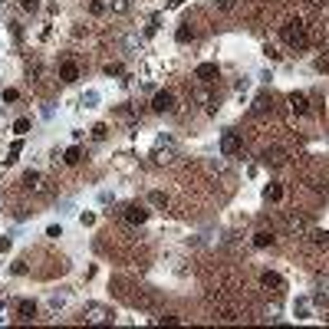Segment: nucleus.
Segmentation results:
<instances>
[{
  "mask_svg": "<svg viewBox=\"0 0 329 329\" xmlns=\"http://www.w3.org/2000/svg\"><path fill=\"white\" fill-rule=\"evenodd\" d=\"M220 152H224V155H237V152H240V132L228 128V132L220 135Z\"/></svg>",
  "mask_w": 329,
  "mask_h": 329,
  "instance_id": "nucleus-2",
  "label": "nucleus"
},
{
  "mask_svg": "<svg viewBox=\"0 0 329 329\" xmlns=\"http://www.w3.org/2000/svg\"><path fill=\"white\" fill-rule=\"evenodd\" d=\"M24 181H26V188H36L40 174H36V172H26V174H24Z\"/></svg>",
  "mask_w": 329,
  "mask_h": 329,
  "instance_id": "nucleus-19",
  "label": "nucleus"
},
{
  "mask_svg": "<svg viewBox=\"0 0 329 329\" xmlns=\"http://www.w3.org/2000/svg\"><path fill=\"white\" fill-rule=\"evenodd\" d=\"M280 198H283L280 184H270V188H266V201H280Z\"/></svg>",
  "mask_w": 329,
  "mask_h": 329,
  "instance_id": "nucleus-16",
  "label": "nucleus"
},
{
  "mask_svg": "<svg viewBox=\"0 0 329 329\" xmlns=\"http://www.w3.org/2000/svg\"><path fill=\"white\" fill-rule=\"evenodd\" d=\"M16 313H20V320H36V303L33 300H20L16 303Z\"/></svg>",
  "mask_w": 329,
  "mask_h": 329,
  "instance_id": "nucleus-7",
  "label": "nucleus"
},
{
  "mask_svg": "<svg viewBox=\"0 0 329 329\" xmlns=\"http://www.w3.org/2000/svg\"><path fill=\"white\" fill-rule=\"evenodd\" d=\"M10 247V237H0V250H7Z\"/></svg>",
  "mask_w": 329,
  "mask_h": 329,
  "instance_id": "nucleus-25",
  "label": "nucleus"
},
{
  "mask_svg": "<svg viewBox=\"0 0 329 329\" xmlns=\"http://www.w3.org/2000/svg\"><path fill=\"white\" fill-rule=\"evenodd\" d=\"M254 112H257V116H264V112H274V99H270V96H257V102H254Z\"/></svg>",
  "mask_w": 329,
  "mask_h": 329,
  "instance_id": "nucleus-9",
  "label": "nucleus"
},
{
  "mask_svg": "<svg viewBox=\"0 0 329 329\" xmlns=\"http://www.w3.org/2000/svg\"><path fill=\"white\" fill-rule=\"evenodd\" d=\"M276 237H274V230H257L254 234V247H270Z\"/></svg>",
  "mask_w": 329,
  "mask_h": 329,
  "instance_id": "nucleus-10",
  "label": "nucleus"
},
{
  "mask_svg": "<svg viewBox=\"0 0 329 329\" xmlns=\"http://www.w3.org/2000/svg\"><path fill=\"white\" fill-rule=\"evenodd\" d=\"M260 280H264V286H274V290H276V286H283V276L280 274H270V270H266Z\"/></svg>",
  "mask_w": 329,
  "mask_h": 329,
  "instance_id": "nucleus-12",
  "label": "nucleus"
},
{
  "mask_svg": "<svg viewBox=\"0 0 329 329\" xmlns=\"http://www.w3.org/2000/svg\"><path fill=\"white\" fill-rule=\"evenodd\" d=\"M152 109L155 112H174V96L172 92H158L155 99H152Z\"/></svg>",
  "mask_w": 329,
  "mask_h": 329,
  "instance_id": "nucleus-3",
  "label": "nucleus"
},
{
  "mask_svg": "<svg viewBox=\"0 0 329 329\" xmlns=\"http://www.w3.org/2000/svg\"><path fill=\"white\" fill-rule=\"evenodd\" d=\"M24 10H40V0H24Z\"/></svg>",
  "mask_w": 329,
  "mask_h": 329,
  "instance_id": "nucleus-23",
  "label": "nucleus"
},
{
  "mask_svg": "<svg viewBox=\"0 0 329 329\" xmlns=\"http://www.w3.org/2000/svg\"><path fill=\"white\" fill-rule=\"evenodd\" d=\"M60 76H63V82H76V79H79V66L76 63H63V66H60Z\"/></svg>",
  "mask_w": 329,
  "mask_h": 329,
  "instance_id": "nucleus-8",
  "label": "nucleus"
},
{
  "mask_svg": "<svg viewBox=\"0 0 329 329\" xmlns=\"http://www.w3.org/2000/svg\"><path fill=\"white\" fill-rule=\"evenodd\" d=\"M79 158H82V152H79V145H72V148H66V158H63V162H66V164H76Z\"/></svg>",
  "mask_w": 329,
  "mask_h": 329,
  "instance_id": "nucleus-13",
  "label": "nucleus"
},
{
  "mask_svg": "<svg viewBox=\"0 0 329 329\" xmlns=\"http://www.w3.org/2000/svg\"><path fill=\"white\" fill-rule=\"evenodd\" d=\"M194 76L201 79V82H211V79H218V63H201L194 70Z\"/></svg>",
  "mask_w": 329,
  "mask_h": 329,
  "instance_id": "nucleus-5",
  "label": "nucleus"
},
{
  "mask_svg": "<svg viewBox=\"0 0 329 329\" xmlns=\"http://www.w3.org/2000/svg\"><path fill=\"white\" fill-rule=\"evenodd\" d=\"M106 72H109V76H122V66H118V63H109V66H106Z\"/></svg>",
  "mask_w": 329,
  "mask_h": 329,
  "instance_id": "nucleus-20",
  "label": "nucleus"
},
{
  "mask_svg": "<svg viewBox=\"0 0 329 329\" xmlns=\"http://www.w3.org/2000/svg\"><path fill=\"white\" fill-rule=\"evenodd\" d=\"M264 158H266L270 164H283V162H286V158H283V152H276V148H274V152H266Z\"/></svg>",
  "mask_w": 329,
  "mask_h": 329,
  "instance_id": "nucleus-17",
  "label": "nucleus"
},
{
  "mask_svg": "<svg viewBox=\"0 0 329 329\" xmlns=\"http://www.w3.org/2000/svg\"><path fill=\"white\" fill-rule=\"evenodd\" d=\"M126 220L128 224H145V220H148V211L138 208V204H132V208H126Z\"/></svg>",
  "mask_w": 329,
  "mask_h": 329,
  "instance_id": "nucleus-4",
  "label": "nucleus"
},
{
  "mask_svg": "<svg viewBox=\"0 0 329 329\" xmlns=\"http://www.w3.org/2000/svg\"><path fill=\"white\" fill-rule=\"evenodd\" d=\"M174 36H178V43H191V40H194V30H188V26H178V33H174Z\"/></svg>",
  "mask_w": 329,
  "mask_h": 329,
  "instance_id": "nucleus-15",
  "label": "nucleus"
},
{
  "mask_svg": "<svg viewBox=\"0 0 329 329\" xmlns=\"http://www.w3.org/2000/svg\"><path fill=\"white\" fill-rule=\"evenodd\" d=\"M86 320L89 322H109V320H106V310H99V306H89V310H86Z\"/></svg>",
  "mask_w": 329,
  "mask_h": 329,
  "instance_id": "nucleus-11",
  "label": "nucleus"
},
{
  "mask_svg": "<svg viewBox=\"0 0 329 329\" xmlns=\"http://www.w3.org/2000/svg\"><path fill=\"white\" fill-rule=\"evenodd\" d=\"M20 148H24V142H14V145H10V152H7V158H4V162H7V164H14V162H16V155H20Z\"/></svg>",
  "mask_w": 329,
  "mask_h": 329,
  "instance_id": "nucleus-14",
  "label": "nucleus"
},
{
  "mask_svg": "<svg viewBox=\"0 0 329 329\" xmlns=\"http://www.w3.org/2000/svg\"><path fill=\"white\" fill-rule=\"evenodd\" d=\"M283 40H286L293 50H303L306 43H310V36H306V26L300 24V20H290V24L283 26Z\"/></svg>",
  "mask_w": 329,
  "mask_h": 329,
  "instance_id": "nucleus-1",
  "label": "nucleus"
},
{
  "mask_svg": "<svg viewBox=\"0 0 329 329\" xmlns=\"http://www.w3.org/2000/svg\"><path fill=\"white\" fill-rule=\"evenodd\" d=\"M4 102H16V89H4Z\"/></svg>",
  "mask_w": 329,
  "mask_h": 329,
  "instance_id": "nucleus-22",
  "label": "nucleus"
},
{
  "mask_svg": "<svg viewBox=\"0 0 329 329\" xmlns=\"http://www.w3.org/2000/svg\"><path fill=\"white\" fill-rule=\"evenodd\" d=\"M290 109L296 112V116H306V112H310V99H306L303 92H293L290 96Z\"/></svg>",
  "mask_w": 329,
  "mask_h": 329,
  "instance_id": "nucleus-6",
  "label": "nucleus"
},
{
  "mask_svg": "<svg viewBox=\"0 0 329 329\" xmlns=\"http://www.w3.org/2000/svg\"><path fill=\"white\" fill-rule=\"evenodd\" d=\"M313 240H316V244H326L329 234H326V230H313Z\"/></svg>",
  "mask_w": 329,
  "mask_h": 329,
  "instance_id": "nucleus-21",
  "label": "nucleus"
},
{
  "mask_svg": "<svg viewBox=\"0 0 329 329\" xmlns=\"http://www.w3.org/2000/svg\"><path fill=\"white\" fill-rule=\"evenodd\" d=\"M218 7L220 10H230V7H234V0H218Z\"/></svg>",
  "mask_w": 329,
  "mask_h": 329,
  "instance_id": "nucleus-24",
  "label": "nucleus"
},
{
  "mask_svg": "<svg viewBox=\"0 0 329 329\" xmlns=\"http://www.w3.org/2000/svg\"><path fill=\"white\" fill-rule=\"evenodd\" d=\"M14 132H16V135L30 132V118H16V122H14Z\"/></svg>",
  "mask_w": 329,
  "mask_h": 329,
  "instance_id": "nucleus-18",
  "label": "nucleus"
}]
</instances>
